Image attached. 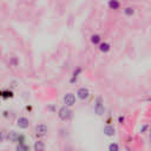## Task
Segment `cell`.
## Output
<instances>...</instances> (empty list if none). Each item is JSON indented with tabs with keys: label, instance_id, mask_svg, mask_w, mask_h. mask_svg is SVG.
<instances>
[{
	"label": "cell",
	"instance_id": "6",
	"mask_svg": "<svg viewBox=\"0 0 151 151\" xmlns=\"http://www.w3.org/2000/svg\"><path fill=\"white\" fill-rule=\"evenodd\" d=\"M17 126H18L19 129L25 130V129H27V127L29 126V120H28L26 117H19V118L17 119Z\"/></svg>",
	"mask_w": 151,
	"mask_h": 151
},
{
	"label": "cell",
	"instance_id": "17",
	"mask_svg": "<svg viewBox=\"0 0 151 151\" xmlns=\"http://www.w3.org/2000/svg\"><path fill=\"white\" fill-rule=\"evenodd\" d=\"M109 151H119V145L117 143H110L109 144Z\"/></svg>",
	"mask_w": 151,
	"mask_h": 151
},
{
	"label": "cell",
	"instance_id": "9",
	"mask_svg": "<svg viewBox=\"0 0 151 151\" xmlns=\"http://www.w3.org/2000/svg\"><path fill=\"white\" fill-rule=\"evenodd\" d=\"M81 71H83V68L80 67V66H78L74 71H73V73H72V77H71V79H70V83L71 84H74L76 81H77V79H78V77H79V74L81 73Z\"/></svg>",
	"mask_w": 151,
	"mask_h": 151
},
{
	"label": "cell",
	"instance_id": "22",
	"mask_svg": "<svg viewBox=\"0 0 151 151\" xmlns=\"http://www.w3.org/2000/svg\"><path fill=\"white\" fill-rule=\"evenodd\" d=\"M5 139H6V132H5V131H2V132H1V140H2V142H5Z\"/></svg>",
	"mask_w": 151,
	"mask_h": 151
},
{
	"label": "cell",
	"instance_id": "13",
	"mask_svg": "<svg viewBox=\"0 0 151 151\" xmlns=\"http://www.w3.org/2000/svg\"><path fill=\"white\" fill-rule=\"evenodd\" d=\"M107 6L110 7V9H119L120 8V2L117 0H110L107 2Z\"/></svg>",
	"mask_w": 151,
	"mask_h": 151
},
{
	"label": "cell",
	"instance_id": "11",
	"mask_svg": "<svg viewBox=\"0 0 151 151\" xmlns=\"http://www.w3.org/2000/svg\"><path fill=\"white\" fill-rule=\"evenodd\" d=\"M110 50H111V45L109 42H106V41H104V42L101 41V44L99 45V51L103 52V53H107Z\"/></svg>",
	"mask_w": 151,
	"mask_h": 151
},
{
	"label": "cell",
	"instance_id": "14",
	"mask_svg": "<svg viewBox=\"0 0 151 151\" xmlns=\"http://www.w3.org/2000/svg\"><path fill=\"white\" fill-rule=\"evenodd\" d=\"M18 137H19V134H18L17 132H14V131H9V132L7 133V139H8L9 142L17 143V140H18Z\"/></svg>",
	"mask_w": 151,
	"mask_h": 151
},
{
	"label": "cell",
	"instance_id": "20",
	"mask_svg": "<svg viewBox=\"0 0 151 151\" xmlns=\"http://www.w3.org/2000/svg\"><path fill=\"white\" fill-rule=\"evenodd\" d=\"M118 123L119 124H124L125 123V117L124 116H119L118 117Z\"/></svg>",
	"mask_w": 151,
	"mask_h": 151
},
{
	"label": "cell",
	"instance_id": "16",
	"mask_svg": "<svg viewBox=\"0 0 151 151\" xmlns=\"http://www.w3.org/2000/svg\"><path fill=\"white\" fill-rule=\"evenodd\" d=\"M17 151H29V146L27 144H18L17 145Z\"/></svg>",
	"mask_w": 151,
	"mask_h": 151
},
{
	"label": "cell",
	"instance_id": "15",
	"mask_svg": "<svg viewBox=\"0 0 151 151\" xmlns=\"http://www.w3.org/2000/svg\"><path fill=\"white\" fill-rule=\"evenodd\" d=\"M124 14L127 15V17L133 15V14H134V8H133V7H130V6L125 7V8H124Z\"/></svg>",
	"mask_w": 151,
	"mask_h": 151
},
{
	"label": "cell",
	"instance_id": "2",
	"mask_svg": "<svg viewBox=\"0 0 151 151\" xmlns=\"http://www.w3.org/2000/svg\"><path fill=\"white\" fill-rule=\"evenodd\" d=\"M94 112L98 114V116H103L104 112H105V107H104V100L100 96H98L96 99H94Z\"/></svg>",
	"mask_w": 151,
	"mask_h": 151
},
{
	"label": "cell",
	"instance_id": "5",
	"mask_svg": "<svg viewBox=\"0 0 151 151\" xmlns=\"http://www.w3.org/2000/svg\"><path fill=\"white\" fill-rule=\"evenodd\" d=\"M77 97H78L80 100H86V99H88V97H90V90L86 88V87H79L78 91H77Z\"/></svg>",
	"mask_w": 151,
	"mask_h": 151
},
{
	"label": "cell",
	"instance_id": "10",
	"mask_svg": "<svg viewBox=\"0 0 151 151\" xmlns=\"http://www.w3.org/2000/svg\"><path fill=\"white\" fill-rule=\"evenodd\" d=\"M90 41L92 45H100L101 44V37L99 34H92L91 38H90Z\"/></svg>",
	"mask_w": 151,
	"mask_h": 151
},
{
	"label": "cell",
	"instance_id": "3",
	"mask_svg": "<svg viewBox=\"0 0 151 151\" xmlns=\"http://www.w3.org/2000/svg\"><path fill=\"white\" fill-rule=\"evenodd\" d=\"M46 133H47V126H46L45 124H38V125L34 127V134H35V137L41 138V137H44Z\"/></svg>",
	"mask_w": 151,
	"mask_h": 151
},
{
	"label": "cell",
	"instance_id": "8",
	"mask_svg": "<svg viewBox=\"0 0 151 151\" xmlns=\"http://www.w3.org/2000/svg\"><path fill=\"white\" fill-rule=\"evenodd\" d=\"M104 134L107 137H113L116 134V129L113 125H105L104 127Z\"/></svg>",
	"mask_w": 151,
	"mask_h": 151
},
{
	"label": "cell",
	"instance_id": "1",
	"mask_svg": "<svg viewBox=\"0 0 151 151\" xmlns=\"http://www.w3.org/2000/svg\"><path fill=\"white\" fill-rule=\"evenodd\" d=\"M58 117L59 119H61L63 122H67L72 118V110L67 106H61L58 110Z\"/></svg>",
	"mask_w": 151,
	"mask_h": 151
},
{
	"label": "cell",
	"instance_id": "19",
	"mask_svg": "<svg viewBox=\"0 0 151 151\" xmlns=\"http://www.w3.org/2000/svg\"><path fill=\"white\" fill-rule=\"evenodd\" d=\"M9 63H11L13 66H17V65H18V59H17L15 57H12L11 60H9Z\"/></svg>",
	"mask_w": 151,
	"mask_h": 151
},
{
	"label": "cell",
	"instance_id": "18",
	"mask_svg": "<svg viewBox=\"0 0 151 151\" xmlns=\"http://www.w3.org/2000/svg\"><path fill=\"white\" fill-rule=\"evenodd\" d=\"M17 143L20 144V145H21V144H26V143H25V136H24V134H19Z\"/></svg>",
	"mask_w": 151,
	"mask_h": 151
},
{
	"label": "cell",
	"instance_id": "21",
	"mask_svg": "<svg viewBox=\"0 0 151 151\" xmlns=\"http://www.w3.org/2000/svg\"><path fill=\"white\" fill-rule=\"evenodd\" d=\"M147 127H149V125H146V124H145V125H143V126L140 127V130H139V132H140V133H143V132H145Z\"/></svg>",
	"mask_w": 151,
	"mask_h": 151
},
{
	"label": "cell",
	"instance_id": "12",
	"mask_svg": "<svg viewBox=\"0 0 151 151\" xmlns=\"http://www.w3.org/2000/svg\"><path fill=\"white\" fill-rule=\"evenodd\" d=\"M0 94H1V98L2 99H9V98H13L14 97V94H13V92L11 90H1Z\"/></svg>",
	"mask_w": 151,
	"mask_h": 151
},
{
	"label": "cell",
	"instance_id": "26",
	"mask_svg": "<svg viewBox=\"0 0 151 151\" xmlns=\"http://www.w3.org/2000/svg\"><path fill=\"white\" fill-rule=\"evenodd\" d=\"M146 100H147V101H151V97H150V98H146Z\"/></svg>",
	"mask_w": 151,
	"mask_h": 151
},
{
	"label": "cell",
	"instance_id": "23",
	"mask_svg": "<svg viewBox=\"0 0 151 151\" xmlns=\"http://www.w3.org/2000/svg\"><path fill=\"white\" fill-rule=\"evenodd\" d=\"M48 110H50V111H52V112H53V111H55L54 105H50V106H48Z\"/></svg>",
	"mask_w": 151,
	"mask_h": 151
},
{
	"label": "cell",
	"instance_id": "24",
	"mask_svg": "<svg viewBox=\"0 0 151 151\" xmlns=\"http://www.w3.org/2000/svg\"><path fill=\"white\" fill-rule=\"evenodd\" d=\"M26 110H27V111H31V110H32V106H31V105H27V106H26Z\"/></svg>",
	"mask_w": 151,
	"mask_h": 151
},
{
	"label": "cell",
	"instance_id": "4",
	"mask_svg": "<svg viewBox=\"0 0 151 151\" xmlns=\"http://www.w3.org/2000/svg\"><path fill=\"white\" fill-rule=\"evenodd\" d=\"M63 100H64V104H65V106H67V107H71V106H73V105L76 104V96H74L73 93L68 92V93H66V94L64 96Z\"/></svg>",
	"mask_w": 151,
	"mask_h": 151
},
{
	"label": "cell",
	"instance_id": "25",
	"mask_svg": "<svg viewBox=\"0 0 151 151\" xmlns=\"http://www.w3.org/2000/svg\"><path fill=\"white\" fill-rule=\"evenodd\" d=\"M4 117H8V112L7 111H4Z\"/></svg>",
	"mask_w": 151,
	"mask_h": 151
},
{
	"label": "cell",
	"instance_id": "7",
	"mask_svg": "<svg viewBox=\"0 0 151 151\" xmlns=\"http://www.w3.org/2000/svg\"><path fill=\"white\" fill-rule=\"evenodd\" d=\"M45 149H46V145L41 139H38V140L34 142V144H33V150L34 151H45Z\"/></svg>",
	"mask_w": 151,
	"mask_h": 151
}]
</instances>
